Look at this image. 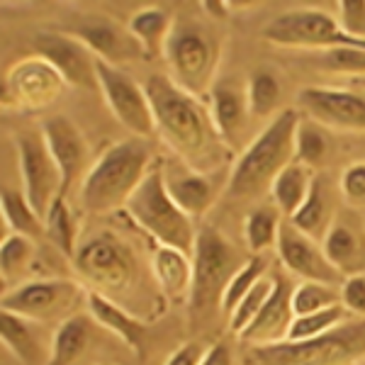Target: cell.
<instances>
[{
    "instance_id": "32",
    "label": "cell",
    "mask_w": 365,
    "mask_h": 365,
    "mask_svg": "<svg viewBox=\"0 0 365 365\" xmlns=\"http://www.w3.org/2000/svg\"><path fill=\"white\" fill-rule=\"evenodd\" d=\"M0 212H3L5 225L10 227V234H22V237L37 239L44 234V222L32 207L27 197L20 190L3 187L0 192Z\"/></svg>"
},
{
    "instance_id": "33",
    "label": "cell",
    "mask_w": 365,
    "mask_h": 365,
    "mask_svg": "<svg viewBox=\"0 0 365 365\" xmlns=\"http://www.w3.org/2000/svg\"><path fill=\"white\" fill-rule=\"evenodd\" d=\"M329 151H331V144H329L327 129L309 117H302L295 132V161L317 173V168L327 163Z\"/></svg>"
},
{
    "instance_id": "5",
    "label": "cell",
    "mask_w": 365,
    "mask_h": 365,
    "mask_svg": "<svg viewBox=\"0 0 365 365\" xmlns=\"http://www.w3.org/2000/svg\"><path fill=\"white\" fill-rule=\"evenodd\" d=\"M365 361V317L307 341H282L273 346H251L244 365H358Z\"/></svg>"
},
{
    "instance_id": "25",
    "label": "cell",
    "mask_w": 365,
    "mask_h": 365,
    "mask_svg": "<svg viewBox=\"0 0 365 365\" xmlns=\"http://www.w3.org/2000/svg\"><path fill=\"white\" fill-rule=\"evenodd\" d=\"M322 249L327 253L329 263L344 278L365 275V234L353 229L349 222L334 220L327 237L322 239Z\"/></svg>"
},
{
    "instance_id": "21",
    "label": "cell",
    "mask_w": 365,
    "mask_h": 365,
    "mask_svg": "<svg viewBox=\"0 0 365 365\" xmlns=\"http://www.w3.org/2000/svg\"><path fill=\"white\" fill-rule=\"evenodd\" d=\"M163 185L170 200L192 222L200 220L215 202V182L210 175L187 168L178 158H163Z\"/></svg>"
},
{
    "instance_id": "38",
    "label": "cell",
    "mask_w": 365,
    "mask_h": 365,
    "mask_svg": "<svg viewBox=\"0 0 365 365\" xmlns=\"http://www.w3.org/2000/svg\"><path fill=\"white\" fill-rule=\"evenodd\" d=\"M314 66L327 73L365 76V49L356 46H331L314 54Z\"/></svg>"
},
{
    "instance_id": "12",
    "label": "cell",
    "mask_w": 365,
    "mask_h": 365,
    "mask_svg": "<svg viewBox=\"0 0 365 365\" xmlns=\"http://www.w3.org/2000/svg\"><path fill=\"white\" fill-rule=\"evenodd\" d=\"M17 163H20L22 195L39 217H46L51 202L61 195V175L51 158L42 132H20L15 137Z\"/></svg>"
},
{
    "instance_id": "31",
    "label": "cell",
    "mask_w": 365,
    "mask_h": 365,
    "mask_svg": "<svg viewBox=\"0 0 365 365\" xmlns=\"http://www.w3.org/2000/svg\"><path fill=\"white\" fill-rule=\"evenodd\" d=\"M280 210L275 205H256L244 220V239L253 256L266 253L270 246H278L280 237Z\"/></svg>"
},
{
    "instance_id": "13",
    "label": "cell",
    "mask_w": 365,
    "mask_h": 365,
    "mask_svg": "<svg viewBox=\"0 0 365 365\" xmlns=\"http://www.w3.org/2000/svg\"><path fill=\"white\" fill-rule=\"evenodd\" d=\"M66 86L68 83L61 78V73L42 56L22 58L10 66L3 78V105L39 113L51 108L63 96Z\"/></svg>"
},
{
    "instance_id": "28",
    "label": "cell",
    "mask_w": 365,
    "mask_h": 365,
    "mask_svg": "<svg viewBox=\"0 0 365 365\" xmlns=\"http://www.w3.org/2000/svg\"><path fill=\"white\" fill-rule=\"evenodd\" d=\"M175 17L168 13L166 8H141L132 15L127 29L132 32V37L137 39L139 46L144 49L146 58L163 56V46L168 42V34L173 29Z\"/></svg>"
},
{
    "instance_id": "1",
    "label": "cell",
    "mask_w": 365,
    "mask_h": 365,
    "mask_svg": "<svg viewBox=\"0 0 365 365\" xmlns=\"http://www.w3.org/2000/svg\"><path fill=\"white\" fill-rule=\"evenodd\" d=\"M144 91L154 113L156 134L187 168L210 175L232 156L217 134L207 105L175 86L168 73H151Z\"/></svg>"
},
{
    "instance_id": "3",
    "label": "cell",
    "mask_w": 365,
    "mask_h": 365,
    "mask_svg": "<svg viewBox=\"0 0 365 365\" xmlns=\"http://www.w3.org/2000/svg\"><path fill=\"white\" fill-rule=\"evenodd\" d=\"M154 161L146 139L117 141L93 163L81 182V207L88 215H110L125 207Z\"/></svg>"
},
{
    "instance_id": "24",
    "label": "cell",
    "mask_w": 365,
    "mask_h": 365,
    "mask_svg": "<svg viewBox=\"0 0 365 365\" xmlns=\"http://www.w3.org/2000/svg\"><path fill=\"white\" fill-rule=\"evenodd\" d=\"M151 273L166 302H187L192 285V256L173 246H154Z\"/></svg>"
},
{
    "instance_id": "19",
    "label": "cell",
    "mask_w": 365,
    "mask_h": 365,
    "mask_svg": "<svg viewBox=\"0 0 365 365\" xmlns=\"http://www.w3.org/2000/svg\"><path fill=\"white\" fill-rule=\"evenodd\" d=\"M210 117L215 122L217 134L227 144L232 154L244 151V132L249 125V100H246V86L237 78H220L207 93Z\"/></svg>"
},
{
    "instance_id": "15",
    "label": "cell",
    "mask_w": 365,
    "mask_h": 365,
    "mask_svg": "<svg viewBox=\"0 0 365 365\" xmlns=\"http://www.w3.org/2000/svg\"><path fill=\"white\" fill-rule=\"evenodd\" d=\"M32 46L37 56L49 61L61 78L73 88H98V73L93 51L76 39L68 32H56V29H42L34 34Z\"/></svg>"
},
{
    "instance_id": "41",
    "label": "cell",
    "mask_w": 365,
    "mask_h": 365,
    "mask_svg": "<svg viewBox=\"0 0 365 365\" xmlns=\"http://www.w3.org/2000/svg\"><path fill=\"white\" fill-rule=\"evenodd\" d=\"M341 197L353 207H365V161H356L344 168L339 178Z\"/></svg>"
},
{
    "instance_id": "22",
    "label": "cell",
    "mask_w": 365,
    "mask_h": 365,
    "mask_svg": "<svg viewBox=\"0 0 365 365\" xmlns=\"http://www.w3.org/2000/svg\"><path fill=\"white\" fill-rule=\"evenodd\" d=\"M86 302L96 324L108 329V331H113L122 344L129 346V351L139 361H144L146 353H149V327H146V322L141 317L132 314L122 304L113 302V299H108L105 295H98V292L88 290Z\"/></svg>"
},
{
    "instance_id": "40",
    "label": "cell",
    "mask_w": 365,
    "mask_h": 365,
    "mask_svg": "<svg viewBox=\"0 0 365 365\" xmlns=\"http://www.w3.org/2000/svg\"><path fill=\"white\" fill-rule=\"evenodd\" d=\"M32 244L34 241L22 234H8L0 244V270H3V278H15L22 268L32 258Z\"/></svg>"
},
{
    "instance_id": "44",
    "label": "cell",
    "mask_w": 365,
    "mask_h": 365,
    "mask_svg": "<svg viewBox=\"0 0 365 365\" xmlns=\"http://www.w3.org/2000/svg\"><path fill=\"white\" fill-rule=\"evenodd\" d=\"M205 353L207 351H205L200 344H195V341H187V344L178 346V349L170 353L168 361L163 365H202Z\"/></svg>"
},
{
    "instance_id": "6",
    "label": "cell",
    "mask_w": 365,
    "mask_h": 365,
    "mask_svg": "<svg viewBox=\"0 0 365 365\" xmlns=\"http://www.w3.org/2000/svg\"><path fill=\"white\" fill-rule=\"evenodd\" d=\"M127 215L139 229H144L158 246H173L192 256L197 227L178 205L170 200L163 185V158H156L146 178L125 205Z\"/></svg>"
},
{
    "instance_id": "42",
    "label": "cell",
    "mask_w": 365,
    "mask_h": 365,
    "mask_svg": "<svg viewBox=\"0 0 365 365\" xmlns=\"http://www.w3.org/2000/svg\"><path fill=\"white\" fill-rule=\"evenodd\" d=\"M339 25L351 37H365V0H341Z\"/></svg>"
},
{
    "instance_id": "23",
    "label": "cell",
    "mask_w": 365,
    "mask_h": 365,
    "mask_svg": "<svg viewBox=\"0 0 365 365\" xmlns=\"http://www.w3.org/2000/svg\"><path fill=\"white\" fill-rule=\"evenodd\" d=\"M0 341L22 365H49L51 361V344L44 341L39 324L13 312H0Z\"/></svg>"
},
{
    "instance_id": "36",
    "label": "cell",
    "mask_w": 365,
    "mask_h": 365,
    "mask_svg": "<svg viewBox=\"0 0 365 365\" xmlns=\"http://www.w3.org/2000/svg\"><path fill=\"white\" fill-rule=\"evenodd\" d=\"M268 266H270V263H268V258L263 256V253H261V256H251L249 261H246L244 266L237 270V275L232 278V282H229V287L225 292V299H222V312L232 314L234 307H237L241 299H244L253 290V285L266 278Z\"/></svg>"
},
{
    "instance_id": "8",
    "label": "cell",
    "mask_w": 365,
    "mask_h": 365,
    "mask_svg": "<svg viewBox=\"0 0 365 365\" xmlns=\"http://www.w3.org/2000/svg\"><path fill=\"white\" fill-rule=\"evenodd\" d=\"M73 268L86 282H91V292L105 295L117 304H122L129 287L139 278L137 256L127 241L113 232H98L81 241Z\"/></svg>"
},
{
    "instance_id": "39",
    "label": "cell",
    "mask_w": 365,
    "mask_h": 365,
    "mask_svg": "<svg viewBox=\"0 0 365 365\" xmlns=\"http://www.w3.org/2000/svg\"><path fill=\"white\" fill-rule=\"evenodd\" d=\"M270 290H273V275H266L261 282H256V285H253V290L244 299H241L237 307H234L232 314H229V331L239 336V334L244 331V329L249 327L253 319H256L258 312L263 309V304H266Z\"/></svg>"
},
{
    "instance_id": "35",
    "label": "cell",
    "mask_w": 365,
    "mask_h": 365,
    "mask_svg": "<svg viewBox=\"0 0 365 365\" xmlns=\"http://www.w3.org/2000/svg\"><path fill=\"white\" fill-rule=\"evenodd\" d=\"M344 322H346V307H344V304L314 312V314L295 317L292 324H290V331H287L285 341L297 344V341L317 339V336H322V334H327V331H331V329L341 327Z\"/></svg>"
},
{
    "instance_id": "27",
    "label": "cell",
    "mask_w": 365,
    "mask_h": 365,
    "mask_svg": "<svg viewBox=\"0 0 365 365\" xmlns=\"http://www.w3.org/2000/svg\"><path fill=\"white\" fill-rule=\"evenodd\" d=\"M96 319L88 314H71L56 327L51 336V361L49 365H73L91 346Z\"/></svg>"
},
{
    "instance_id": "9",
    "label": "cell",
    "mask_w": 365,
    "mask_h": 365,
    "mask_svg": "<svg viewBox=\"0 0 365 365\" xmlns=\"http://www.w3.org/2000/svg\"><path fill=\"white\" fill-rule=\"evenodd\" d=\"M261 37L278 46H299V49H331V46H356L365 49V37H351L344 32L339 20L324 10H287L275 15L266 27L261 29Z\"/></svg>"
},
{
    "instance_id": "11",
    "label": "cell",
    "mask_w": 365,
    "mask_h": 365,
    "mask_svg": "<svg viewBox=\"0 0 365 365\" xmlns=\"http://www.w3.org/2000/svg\"><path fill=\"white\" fill-rule=\"evenodd\" d=\"M86 295L88 290H83L76 280H29L17 285L15 290L5 292L3 309L37 324L54 319H58V324H61L73 314L71 309Z\"/></svg>"
},
{
    "instance_id": "37",
    "label": "cell",
    "mask_w": 365,
    "mask_h": 365,
    "mask_svg": "<svg viewBox=\"0 0 365 365\" xmlns=\"http://www.w3.org/2000/svg\"><path fill=\"white\" fill-rule=\"evenodd\" d=\"M336 304H341V292L331 285L299 282L292 290V312H295V317L314 314V312L336 307Z\"/></svg>"
},
{
    "instance_id": "18",
    "label": "cell",
    "mask_w": 365,
    "mask_h": 365,
    "mask_svg": "<svg viewBox=\"0 0 365 365\" xmlns=\"http://www.w3.org/2000/svg\"><path fill=\"white\" fill-rule=\"evenodd\" d=\"M68 34L81 39V42L93 51L96 58L108 61L120 68L125 61H134V58L144 56V49H141L137 39L132 37V32H129L127 27L117 25L113 17H103V15L78 17V20L71 25Z\"/></svg>"
},
{
    "instance_id": "34",
    "label": "cell",
    "mask_w": 365,
    "mask_h": 365,
    "mask_svg": "<svg viewBox=\"0 0 365 365\" xmlns=\"http://www.w3.org/2000/svg\"><path fill=\"white\" fill-rule=\"evenodd\" d=\"M44 234L66 258L76 256V249H78V241H76L78 227H76V217H73V212H71L63 195H58L54 202H51L49 212H46Z\"/></svg>"
},
{
    "instance_id": "7",
    "label": "cell",
    "mask_w": 365,
    "mask_h": 365,
    "mask_svg": "<svg viewBox=\"0 0 365 365\" xmlns=\"http://www.w3.org/2000/svg\"><path fill=\"white\" fill-rule=\"evenodd\" d=\"M168 76L185 93L202 100L215 86L220 63V42L215 32L195 17H175L168 42L163 46Z\"/></svg>"
},
{
    "instance_id": "17",
    "label": "cell",
    "mask_w": 365,
    "mask_h": 365,
    "mask_svg": "<svg viewBox=\"0 0 365 365\" xmlns=\"http://www.w3.org/2000/svg\"><path fill=\"white\" fill-rule=\"evenodd\" d=\"M278 256L282 266L304 282H322V285L341 287L346 282L344 275L329 263L322 244L297 232L290 222H282L278 237Z\"/></svg>"
},
{
    "instance_id": "4",
    "label": "cell",
    "mask_w": 365,
    "mask_h": 365,
    "mask_svg": "<svg viewBox=\"0 0 365 365\" xmlns=\"http://www.w3.org/2000/svg\"><path fill=\"white\" fill-rule=\"evenodd\" d=\"M244 266L239 253L225 234L212 225L197 227L195 246H192V285L187 297L192 327L205 324L215 312H222V299L229 282Z\"/></svg>"
},
{
    "instance_id": "16",
    "label": "cell",
    "mask_w": 365,
    "mask_h": 365,
    "mask_svg": "<svg viewBox=\"0 0 365 365\" xmlns=\"http://www.w3.org/2000/svg\"><path fill=\"white\" fill-rule=\"evenodd\" d=\"M42 137L46 141V149H49L51 158H54L58 175H61V195L66 197L71 187L76 182H83L88 175V158H91V149H88V141L83 137L73 120L63 115H54L49 120H44L42 125Z\"/></svg>"
},
{
    "instance_id": "2",
    "label": "cell",
    "mask_w": 365,
    "mask_h": 365,
    "mask_svg": "<svg viewBox=\"0 0 365 365\" xmlns=\"http://www.w3.org/2000/svg\"><path fill=\"white\" fill-rule=\"evenodd\" d=\"M299 110L285 108L258 132V137L244 146L237 156L227 180V200L249 202L270 192L275 178L295 161V132L299 125Z\"/></svg>"
},
{
    "instance_id": "29",
    "label": "cell",
    "mask_w": 365,
    "mask_h": 365,
    "mask_svg": "<svg viewBox=\"0 0 365 365\" xmlns=\"http://www.w3.org/2000/svg\"><path fill=\"white\" fill-rule=\"evenodd\" d=\"M282 98V78L273 66H258L246 81V100L253 120H268L280 113L278 105Z\"/></svg>"
},
{
    "instance_id": "10",
    "label": "cell",
    "mask_w": 365,
    "mask_h": 365,
    "mask_svg": "<svg viewBox=\"0 0 365 365\" xmlns=\"http://www.w3.org/2000/svg\"><path fill=\"white\" fill-rule=\"evenodd\" d=\"M98 91L103 93L105 105L122 127L134 134V139H149L156 134L154 113H151L149 98L144 86H139L127 71L113 66L108 61H96Z\"/></svg>"
},
{
    "instance_id": "14",
    "label": "cell",
    "mask_w": 365,
    "mask_h": 365,
    "mask_svg": "<svg viewBox=\"0 0 365 365\" xmlns=\"http://www.w3.org/2000/svg\"><path fill=\"white\" fill-rule=\"evenodd\" d=\"M299 113L324 129L365 132V93L346 88L309 86L297 93Z\"/></svg>"
},
{
    "instance_id": "26",
    "label": "cell",
    "mask_w": 365,
    "mask_h": 365,
    "mask_svg": "<svg viewBox=\"0 0 365 365\" xmlns=\"http://www.w3.org/2000/svg\"><path fill=\"white\" fill-rule=\"evenodd\" d=\"M287 222H290L297 232H302L304 237H309L314 241H322L324 237H327L329 227L334 225L331 192H329L327 173H314V180H312L307 200H304L302 207H299Z\"/></svg>"
},
{
    "instance_id": "43",
    "label": "cell",
    "mask_w": 365,
    "mask_h": 365,
    "mask_svg": "<svg viewBox=\"0 0 365 365\" xmlns=\"http://www.w3.org/2000/svg\"><path fill=\"white\" fill-rule=\"evenodd\" d=\"M341 304L358 317H365V275L346 278L341 285Z\"/></svg>"
},
{
    "instance_id": "20",
    "label": "cell",
    "mask_w": 365,
    "mask_h": 365,
    "mask_svg": "<svg viewBox=\"0 0 365 365\" xmlns=\"http://www.w3.org/2000/svg\"><path fill=\"white\" fill-rule=\"evenodd\" d=\"M292 290L290 280L282 275H273V290L263 304V309L258 312V317L253 319L244 331L239 334V341L251 346H273L282 344L290 331V324L295 319L292 312Z\"/></svg>"
},
{
    "instance_id": "45",
    "label": "cell",
    "mask_w": 365,
    "mask_h": 365,
    "mask_svg": "<svg viewBox=\"0 0 365 365\" xmlns=\"http://www.w3.org/2000/svg\"><path fill=\"white\" fill-rule=\"evenodd\" d=\"M202 365H234V358H232V349L220 341V344H212L207 353H205V361Z\"/></svg>"
},
{
    "instance_id": "30",
    "label": "cell",
    "mask_w": 365,
    "mask_h": 365,
    "mask_svg": "<svg viewBox=\"0 0 365 365\" xmlns=\"http://www.w3.org/2000/svg\"><path fill=\"white\" fill-rule=\"evenodd\" d=\"M312 180H314V170H309L302 163L292 161L282 173L275 178L273 187H270V200L280 210L282 217L290 220L295 212L302 207V202L309 195Z\"/></svg>"
}]
</instances>
